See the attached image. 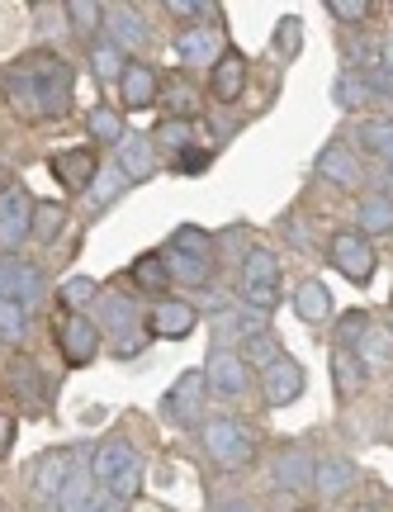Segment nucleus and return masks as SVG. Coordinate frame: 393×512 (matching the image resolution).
Masks as SVG:
<instances>
[{
	"instance_id": "nucleus-47",
	"label": "nucleus",
	"mask_w": 393,
	"mask_h": 512,
	"mask_svg": "<svg viewBox=\"0 0 393 512\" xmlns=\"http://www.w3.org/2000/svg\"><path fill=\"white\" fill-rule=\"evenodd\" d=\"M166 10L176 19H204V15H214L218 5L214 0H166Z\"/></svg>"
},
{
	"instance_id": "nucleus-20",
	"label": "nucleus",
	"mask_w": 393,
	"mask_h": 512,
	"mask_svg": "<svg viewBox=\"0 0 393 512\" xmlns=\"http://www.w3.org/2000/svg\"><path fill=\"white\" fill-rule=\"evenodd\" d=\"M72 475V456L67 451H48V456L38 460V475H34V494L38 498H57L62 494V484Z\"/></svg>"
},
{
	"instance_id": "nucleus-17",
	"label": "nucleus",
	"mask_w": 393,
	"mask_h": 512,
	"mask_svg": "<svg viewBox=\"0 0 393 512\" xmlns=\"http://www.w3.org/2000/svg\"><path fill=\"white\" fill-rule=\"evenodd\" d=\"M161 91V76L147 67V62H128L124 76H119V95H124L128 110H147Z\"/></svg>"
},
{
	"instance_id": "nucleus-5",
	"label": "nucleus",
	"mask_w": 393,
	"mask_h": 512,
	"mask_svg": "<svg viewBox=\"0 0 393 512\" xmlns=\"http://www.w3.org/2000/svg\"><path fill=\"white\" fill-rule=\"evenodd\" d=\"M375 242L365 238L360 228H341L337 238H332V266H337L351 285H370V275H375Z\"/></svg>"
},
{
	"instance_id": "nucleus-40",
	"label": "nucleus",
	"mask_w": 393,
	"mask_h": 512,
	"mask_svg": "<svg viewBox=\"0 0 393 512\" xmlns=\"http://www.w3.org/2000/svg\"><path fill=\"white\" fill-rule=\"evenodd\" d=\"M24 328H29V313L19 309L15 299H5V294H0V342H19Z\"/></svg>"
},
{
	"instance_id": "nucleus-42",
	"label": "nucleus",
	"mask_w": 393,
	"mask_h": 512,
	"mask_svg": "<svg viewBox=\"0 0 393 512\" xmlns=\"http://www.w3.org/2000/svg\"><path fill=\"white\" fill-rule=\"evenodd\" d=\"M365 100H370V86H365L356 72L341 76V81H337V105H346V110H360Z\"/></svg>"
},
{
	"instance_id": "nucleus-39",
	"label": "nucleus",
	"mask_w": 393,
	"mask_h": 512,
	"mask_svg": "<svg viewBox=\"0 0 393 512\" xmlns=\"http://www.w3.org/2000/svg\"><path fill=\"white\" fill-rule=\"evenodd\" d=\"M90 470H72L67 475V484H62V494H57V503H62V512H81L86 508V498H90Z\"/></svg>"
},
{
	"instance_id": "nucleus-10",
	"label": "nucleus",
	"mask_w": 393,
	"mask_h": 512,
	"mask_svg": "<svg viewBox=\"0 0 393 512\" xmlns=\"http://www.w3.org/2000/svg\"><path fill=\"white\" fill-rule=\"evenodd\" d=\"M199 328V313L185 304V299H161L152 318H147V332L152 337H166V342H180V337H190Z\"/></svg>"
},
{
	"instance_id": "nucleus-15",
	"label": "nucleus",
	"mask_w": 393,
	"mask_h": 512,
	"mask_svg": "<svg viewBox=\"0 0 393 512\" xmlns=\"http://www.w3.org/2000/svg\"><path fill=\"white\" fill-rule=\"evenodd\" d=\"M0 86H5V100H10V110L19 114V119H43V105H38V86L34 76L24 72V67H5V76H0Z\"/></svg>"
},
{
	"instance_id": "nucleus-44",
	"label": "nucleus",
	"mask_w": 393,
	"mask_h": 512,
	"mask_svg": "<svg viewBox=\"0 0 393 512\" xmlns=\"http://www.w3.org/2000/svg\"><path fill=\"white\" fill-rule=\"evenodd\" d=\"M171 247H180V252H195V256H209V261H214V242H209V233H204V228H180L176 238H171Z\"/></svg>"
},
{
	"instance_id": "nucleus-18",
	"label": "nucleus",
	"mask_w": 393,
	"mask_h": 512,
	"mask_svg": "<svg viewBox=\"0 0 393 512\" xmlns=\"http://www.w3.org/2000/svg\"><path fill=\"white\" fill-rule=\"evenodd\" d=\"M105 24L114 29V48H119V53H124V48H138L147 38L143 15H138L133 5H105Z\"/></svg>"
},
{
	"instance_id": "nucleus-49",
	"label": "nucleus",
	"mask_w": 393,
	"mask_h": 512,
	"mask_svg": "<svg viewBox=\"0 0 393 512\" xmlns=\"http://www.w3.org/2000/svg\"><path fill=\"white\" fill-rule=\"evenodd\" d=\"M299 34H304V24H299V19H285V24H280V34H275V48H280V57H294V53H299Z\"/></svg>"
},
{
	"instance_id": "nucleus-19",
	"label": "nucleus",
	"mask_w": 393,
	"mask_h": 512,
	"mask_svg": "<svg viewBox=\"0 0 393 512\" xmlns=\"http://www.w3.org/2000/svg\"><path fill=\"white\" fill-rule=\"evenodd\" d=\"M161 261H166V275H171V280H185V285H204V280L214 275V261H209V256L180 252V247H166Z\"/></svg>"
},
{
	"instance_id": "nucleus-45",
	"label": "nucleus",
	"mask_w": 393,
	"mask_h": 512,
	"mask_svg": "<svg viewBox=\"0 0 393 512\" xmlns=\"http://www.w3.org/2000/svg\"><path fill=\"white\" fill-rule=\"evenodd\" d=\"M90 299H95V280H90V275H72V280L62 285V304H67V309H81Z\"/></svg>"
},
{
	"instance_id": "nucleus-51",
	"label": "nucleus",
	"mask_w": 393,
	"mask_h": 512,
	"mask_svg": "<svg viewBox=\"0 0 393 512\" xmlns=\"http://www.w3.org/2000/svg\"><path fill=\"white\" fill-rule=\"evenodd\" d=\"M81 512H119V498H109L105 489H100V494L86 498V508H81Z\"/></svg>"
},
{
	"instance_id": "nucleus-4",
	"label": "nucleus",
	"mask_w": 393,
	"mask_h": 512,
	"mask_svg": "<svg viewBox=\"0 0 393 512\" xmlns=\"http://www.w3.org/2000/svg\"><path fill=\"white\" fill-rule=\"evenodd\" d=\"M242 294H247L251 309H261V313L275 309V299H280V261H275V252H266V247H251L247 252Z\"/></svg>"
},
{
	"instance_id": "nucleus-33",
	"label": "nucleus",
	"mask_w": 393,
	"mask_h": 512,
	"mask_svg": "<svg viewBox=\"0 0 393 512\" xmlns=\"http://www.w3.org/2000/svg\"><path fill=\"white\" fill-rule=\"evenodd\" d=\"M360 233H365V238H384V233H393V204L389 200H365L360 204Z\"/></svg>"
},
{
	"instance_id": "nucleus-2",
	"label": "nucleus",
	"mask_w": 393,
	"mask_h": 512,
	"mask_svg": "<svg viewBox=\"0 0 393 512\" xmlns=\"http://www.w3.org/2000/svg\"><path fill=\"white\" fill-rule=\"evenodd\" d=\"M24 72L34 76V86H38V105H43V114L48 119H57V114H67L72 110V86H76V72L62 62L57 53H34V57H24L19 62Z\"/></svg>"
},
{
	"instance_id": "nucleus-3",
	"label": "nucleus",
	"mask_w": 393,
	"mask_h": 512,
	"mask_svg": "<svg viewBox=\"0 0 393 512\" xmlns=\"http://www.w3.org/2000/svg\"><path fill=\"white\" fill-rule=\"evenodd\" d=\"M204 451L223 470H247L256 460V441H251V432L237 418H214L204 422Z\"/></svg>"
},
{
	"instance_id": "nucleus-25",
	"label": "nucleus",
	"mask_w": 393,
	"mask_h": 512,
	"mask_svg": "<svg viewBox=\"0 0 393 512\" xmlns=\"http://www.w3.org/2000/svg\"><path fill=\"white\" fill-rule=\"evenodd\" d=\"M119 171H124V181H147L152 176V143L124 133V143H119Z\"/></svg>"
},
{
	"instance_id": "nucleus-46",
	"label": "nucleus",
	"mask_w": 393,
	"mask_h": 512,
	"mask_svg": "<svg viewBox=\"0 0 393 512\" xmlns=\"http://www.w3.org/2000/svg\"><path fill=\"white\" fill-rule=\"evenodd\" d=\"M327 10H332L341 24H360V19L370 15L375 5H370V0H327Z\"/></svg>"
},
{
	"instance_id": "nucleus-28",
	"label": "nucleus",
	"mask_w": 393,
	"mask_h": 512,
	"mask_svg": "<svg viewBox=\"0 0 393 512\" xmlns=\"http://www.w3.org/2000/svg\"><path fill=\"white\" fill-rule=\"evenodd\" d=\"M10 384H19L15 394L24 399V408H29V413L48 408V394H43V375H38L29 361H15V366H10Z\"/></svg>"
},
{
	"instance_id": "nucleus-24",
	"label": "nucleus",
	"mask_w": 393,
	"mask_h": 512,
	"mask_svg": "<svg viewBox=\"0 0 393 512\" xmlns=\"http://www.w3.org/2000/svg\"><path fill=\"white\" fill-rule=\"evenodd\" d=\"M351 479H356V465H351V460H341V456L318 460V465H313V489H318L322 498H337Z\"/></svg>"
},
{
	"instance_id": "nucleus-23",
	"label": "nucleus",
	"mask_w": 393,
	"mask_h": 512,
	"mask_svg": "<svg viewBox=\"0 0 393 512\" xmlns=\"http://www.w3.org/2000/svg\"><path fill=\"white\" fill-rule=\"evenodd\" d=\"M237 356H242V366H275V361H280V337H275V332L270 328H251L247 337H242V351H237Z\"/></svg>"
},
{
	"instance_id": "nucleus-50",
	"label": "nucleus",
	"mask_w": 393,
	"mask_h": 512,
	"mask_svg": "<svg viewBox=\"0 0 393 512\" xmlns=\"http://www.w3.org/2000/svg\"><path fill=\"white\" fill-rule=\"evenodd\" d=\"M204 166H209V147H185L176 171H204Z\"/></svg>"
},
{
	"instance_id": "nucleus-41",
	"label": "nucleus",
	"mask_w": 393,
	"mask_h": 512,
	"mask_svg": "<svg viewBox=\"0 0 393 512\" xmlns=\"http://www.w3.org/2000/svg\"><path fill=\"white\" fill-rule=\"evenodd\" d=\"M360 138H365L370 152H379L384 162H393V124H384V119H379V124H360Z\"/></svg>"
},
{
	"instance_id": "nucleus-21",
	"label": "nucleus",
	"mask_w": 393,
	"mask_h": 512,
	"mask_svg": "<svg viewBox=\"0 0 393 512\" xmlns=\"http://www.w3.org/2000/svg\"><path fill=\"white\" fill-rule=\"evenodd\" d=\"M247 86V57L242 53H223L214 62V95L218 100H237Z\"/></svg>"
},
{
	"instance_id": "nucleus-26",
	"label": "nucleus",
	"mask_w": 393,
	"mask_h": 512,
	"mask_svg": "<svg viewBox=\"0 0 393 512\" xmlns=\"http://www.w3.org/2000/svg\"><path fill=\"white\" fill-rule=\"evenodd\" d=\"M318 171L327 176V181H341V185H360V166H356V157L346 152L341 143H332V147H322V157H318Z\"/></svg>"
},
{
	"instance_id": "nucleus-52",
	"label": "nucleus",
	"mask_w": 393,
	"mask_h": 512,
	"mask_svg": "<svg viewBox=\"0 0 393 512\" xmlns=\"http://www.w3.org/2000/svg\"><path fill=\"white\" fill-rule=\"evenodd\" d=\"M10 441H15V418H0V456L10 451Z\"/></svg>"
},
{
	"instance_id": "nucleus-54",
	"label": "nucleus",
	"mask_w": 393,
	"mask_h": 512,
	"mask_svg": "<svg viewBox=\"0 0 393 512\" xmlns=\"http://www.w3.org/2000/svg\"><path fill=\"white\" fill-rule=\"evenodd\" d=\"M384 67H389V72H393V48H389V62H384Z\"/></svg>"
},
{
	"instance_id": "nucleus-37",
	"label": "nucleus",
	"mask_w": 393,
	"mask_h": 512,
	"mask_svg": "<svg viewBox=\"0 0 393 512\" xmlns=\"http://www.w3.org/2000/svg\"><path fill=\"white\" fill-rule=\"evenodd\" d=\"M124 185L128 181H124V171H119V166H100V176L90 181V209H105V204L114 200Z\"/></svg>"
},
{
	"instance_id": "nucleus-36",
	"label": "nucleus",
	"mask_w": 393,
	"mask_h": 512,
	"mask_svg": "<svg viewBox=\"0 0 393 512\" xmlns=\"http://www.w3.org/2000/svg\"><path fill=\"white\" fill-rule=\"evenodd\" d=\"M62 223H67V209H62V204H34V228H29V238L53 242L57 233H62Z\"/></svg>"
},
{
	"instance_id": "nucleus-7",
	"label": "nucleus",
	"mask_w": 393,
	"mask_h": 512,
	"mask_svg": "<svg viewBox=\"0 0 393 512\" xmlns=\"http://www.w3.org/2000/svg\"><path fill=\"white\" fill-rule=\"evenodd\" d=\"M0 294L15 299L24 313H34L38 299H43V275H38V266L19 261V256H5V261H0Z\"/></svg>"
},
{
	"instance_id": "nucleus-6",
	"label": "nucleus",
	"mask_w": 393,
	"mask_h": 512,
	"mask_svg": "<svg viewBox=\"0 0 393 512\" xmlns=\"http://www.w3.org/2000/svg\"><path fill=\"white\" fill-rule=\"evenodd\" d=\"M100 313H105V328L114 332V342H119V356H138V347H143V318H138V304L128 299V294H105L100 299Z\"/></svg>"
},
{
	"instance_id": "nucleus-22",
	"label": "nucleus",
	"mask_w": 393,
	"mask_h": 512,
	"mask_svg": "<svg viewBox=\"0 0 393 512\" xmlns=\"http://www.w3.org/2000/svg\"><path fill=\"white\" fill-rule=\"evenodd\" d=\"M275 479H280V489L304 494V489H313V460H308L299 446H289L285 456L275 460Z\"/></svg>"
},
{
	"instance_id": "nucleus-32",
	"label": "nucleus",
	"mask_w": 393,
	"mask_h": 512,
	"mask_svg": "<svg viewBox=\"0 0 393 512\" xmlns=\"http://www.w3.org/2000/svg\"><path fill=\"white\" fill-rule=\"evenodd\" d=\"M133 280H138V290H152L161 294L166 285H171V275H166V261H161V252H147L133 261Z\"/></svg>"
},
{
	"instance_id": "nucleus-35",
	"label": "nucleus",
	"mask_w": 393,
	"mask_h": 512,
	"mask_svg": "<svg viewBox=\"0 0 393 512\" xmlns=\"http://www.w3.org/2000/svg\"><path fill=\"white\" fill-rule=\"evenodd\" d=\"M90 67H95V76L100 81H119L124 76V67H128V57L114 48V43H95L90 48Z\"/></svg>"
},
{
	"instance_id": "nucleus-43",
	"label": "nucleus",
	"mask_w": 393,
	"mask_h": 512,
	"mask_svg": "<svg viewBox=\"0 0 393 512\" xmlns=\"http://www.w3.org/2000/svg\"><path fill=\"white\" fill-rule=\"evenodd\" d=\"M365 328H370V318H365V313H346V318H341V328H337V347L356 351L360 337H365Z\"/></svg>"
},
{
	"instance_id": "nucleus-27",
	"label": "nucleus",
	"mask_w": 393,
	"mask_h": 512,
	"mask_svg": "<svg viewBox=\"0 0 393 512\" xmlns=\"http://www.w3.org/2000/svg\"><path fill=\"white\" fill-rule=\"evenodd\" d=\"M294 309H299V318H304V323H322V318L332 313V294H327V285H322V280H304V285H299V294H294Z\"/></svg>"
},
{
	"instance_id": "nucleus-30",
	"label": "nucleus",
	"mask_w": 393,
	"mask_h": 512,
	"mask_svg": "<svg viewBox=\"0 0 393 512\" xmlns=\"http://www.w3.org/2000/svg\"><path fill=\"white\" fill-rule=\"evenodd\" d=\"M356 356H360V366H389V361H393V332L370 323V328H365V337H360Z\"/></svg>"
},
{
	"instance_id": "nucleus-11",
	"label": "nucleus",
	"mask_w": 393,
	"mask_h": 512,
	"mask_svg": "<svg viewBox=\"0 0 393 512\" xmlns=\"http://www.w3.org/2000/svg\"><path fill=\"white\" fill-rule=\"evenodd\" d=\"M204 394H209V389H204V370H190V375H180L176 389L166 394V413L190 427V422H199V413H204Z\"/></svg>"
},
{
	"instance_id": "nucleus-29",
	"label": "nucleus",
	"mask_w": 393,
	"mask_h": 512,
	"mask_svg": "<svg viewBox=\"0 0 393 512\" xmlns=\"http://www.w3.org/2000/svg\"><path fill=\"white\" fill-rule=\"evenodd\" d=\"M332 380H337V394H360L365 389V366H360L356 351H332Z\"/></svg>"
},
{
	"instance_id": "nucleus-53",
	"label": "nucleus",
	"mask_w": 393,
	"mask_h": 512,
	"mask_svg": "<svg viewBox=\"0 0 393 512\" xmlns=\"http://www.w3.org/2000/svg\"><path fill=\"white\" fill-rule=\"evenodd\" d=\"M218 512H251V508H247V503H237V498H233V503H223V508H218Z\"/></svg>"
},
{
	"instance_id": "nucleus-1",
	"label": "nucleus",
	"mask_w": 393,
	"mask_h": 512,
	"mask_svg": "<svg viewBox=\"0 0 393 512\" xmlns=\"http://www.w3.org/2000/svg\"><path fill=\"white\" fill-rule=\"evenodd\" d=\"M90 479H95V489H105L109 498L133 503V498H138V484H143V465H138L133 441H124V437L100 441L95 456H90Z\"/></svg>"
},
{
	"instance_id": "nucleus-31",
	"label": "nucleus",
	"mask_w": 393,
	"mask_h": 512,
	"mask_svg": "<svg viewBox=\"0 0 393 512\" xmlns=\"http://www.w3.org/2000/svg\"><path fill=\"white\" fill-rule=\"evenodd\" d=\"M157 105H166L171 114H195V86L185 76H166L157 91Z\"/></svg>"
},
{
	"instance_id": "nucleus-55",
	"label": "nucleus",
	"mask_w": 393,
	"mask_h": 512,
	"mask_svg": "<svg viewBox=\"0 0 393 512\" xmlns=\"http://www.w3.org/2000/svg\"><path fill=\"white\" fill-rule=\"evenodd\" d=\"M0 195H5V171H0Z\"/></svg>"
},
{
	"instance_id": "nucleus-48",
	"label": "nucleus",
	"mask_w": 393,
	"mask_h": 512,
	"mask_svg": "<svg viewBox=\"0 0 393 512\" xmlns=\"http://www.w3.org/2000/svg\"><path fill=\"white\" fill-rule=\"evenodd\" d=\"M190 138H195V124H185V119H171V124L157 133V143H171V147H180V152L190 147Z\"/></svg>"
},
{
	"instance_id": "nucleus-38",
	"label": "nucleus",
	"mask_w": 393,
	"mask_h": 512,
	"mask_svg": "<svg viewBox=\"0 0 393 512\" xmlns=\"http://www.w3.org/2000/svg\"><path fill=\"white\" fill-rule=\"evenodd\" d=\"M90 133L100 143H124V114H114L109 105H95L90 110Z\"/></svg>"
},
{
	"instance_id": "nucleus-9",
	"label": "nucleus",
	"mask_w": 393,
	"mask_h": 512,
	"mask_svg": "<svg viewBox=\"0 0 393 512\" xmlns=\"http://www.w3.org/2000/svg\"><path fill=\"white\" fill-rule=\"evenodd\" d=\"M29 228H34V200H29V190L10 185V190L0 195V242H5V247H19V242L29 238Z\"/></svg>"
},
{
	"instance_id": "nucleus-34",
	"label": "nucleus",
	"mask_w": 393,
	"mask_h": 512,
	"mask_svg": "<svg viewBox=\"0 0 393 512\" xmlns=\"http://www.w3.org/2000/svg\"><path fill=\"white\" fill-rule=\"evenodd\" d=\"M67 19H72V29L81 38H95L100 24H105V5H95V0H72V5H67Z\"/></svg>"
},
{
	"instance_id": "nucleus-14",
	"label": "nucleus",
	"mask_w": 393,
	"mask_h": 512,
	"mask_svg": "<svg viewBox=\"0 0 393 512\" xmlns=\"http://www.w3.org/2000/svg\"><path fill=\"white\" fill-rule=\"evenodd\" d=\"M53 176L67 190H90V181L100 176V162H95L90 147H72V152H57L53 157Z\"/></svg>"
},
{
	"instance_id": "nucleus-13",
	"label": "nucleus",
	"mask_w": 393,
	"mask_h": 512,
	"mask_svg": "<svg viewBox=\"0 0 393 512\" xmlns=\"http://www.w3.org/2000/svg\"><path fill=\"white\" fill-rule=\"evenodd\" d=\"M304 389H308L304 366H294L289 356H280L275 366H266V403H270V408H285V403H294Z\"/></svg>"
},
{
	"instance_id": "nucleus-12",
	"label": "nucleus",
	"mask_w": 393,
	"mask_h": 512,
	"mask_svg": "<svg viewBox=\"0 0 393 512\" xmlns=\"http://www.w3.org/2000/svg\"><path fill=\"white\" fill-rule=\"evenodd\" d=\"M62 351H67L72 366H90V361H95V351H100V328L90 323L86 313H72V318L62 323Z\"/></svg>"
},
{
	"instance_id": "nucleus-16",
	"label": "nucleus",
	"mask_w": 393,
	"mask_h": 512,
	"mask_svg": "<svg viewBox=\"0 0 393 512\" xmlns=\"http://www.w3.org/2000/svg\"><path fill=\"white\" fill-rule=\"evenodd\" d=\"M176 53L185 67H214L218 57H223V34L218 29H185L176 38Z\"/></svg>"
},
{
	"instance_id": "nucleus-8",
	"label": "nucleus",
	"mask_w": 393,
	"mask_h": 512,
	"mask_svg": "<svg viewBox=\"0 0 393 512\" xmlns=\"http://www.w3.org/2000/svg\"><path fill=\"white\" fill-rule=\"evenodd\" d=\"M204 389L218 394V399H237V394H247V366H242V356L218 347L214 356H209V366H204Z\"/></svg>"
}]
</instances>
